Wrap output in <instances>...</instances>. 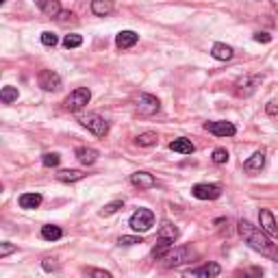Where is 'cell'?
<instances>
[{
    "label": "cell",
    "mask_w": 278,
    "mask_h": 278,
    "mask_svg": "<svg viewBox=\"0 0 278 278\" xmlns=\"http://www.w3.org/2000/svg\"><path fill=\"white\" fill-rule=\"evenodd\" d=\"M239 233H241L243 239L248 241V246L252 250H257V252H261V255H265L269 259H278V248L267 239V233L263 231V228L252 226L248 219H239Z\"/></svg>",
    "instance_id": "obj_1"
},
{
    "label": "cell",
    "mask_w": 278,
    "mask_h": 278,
    "mask_svg": "<svg viewBox=\"0 0 278 278\" xmlns=\"http://www.w3.org/2000/svg\"><path fill=\"white\" fill-rule=\"evenodd\" d=\"M89 100H92V92H89L87 87H76L74 92H70V96L63 100V107L68 111H80L85 107V104H89Z\"/></svg>",
    "instance_id": "obj_2"
},
{
    "label": "cell",
    "mask_w": 278,
    "mask_h": 278,
    "mask_svg": "<svg viewBox=\"0 0 278 278\" xmlns=\"http://www.w3.org/2000/svg\"><path fill=\"white\" fill-rule=\"evenodd\" d=\"M80 124H83L89 133H94L96 137H104L109 133V122L104 120L102 116H98V113H87V116H80Z\"/></svg>",
    "instance_id": "obj_3"
},
{
    "label": "cell",
    "mask_w": 278,
    "mask_h": 278,
    "mask_svg": "<svg viewBox=\"0 0 278 278\" xmlns=\"http://www.w3.org/2000/svg\"><path fill=\"white\" fill-rule=\"evenodd\" d=\"M128 224L133 231L137 233H146V231H150V228L154 226V213L150 209H137L133 215H130L128 219Z\"/></svg>",
    "instance_id": "obj_4"
},
{
    "label": "cell",
    "mask_w": 278,
    "mask_h": 278,
    "mask_svg": "<svg viewBox=\"0 0 278 278\" xmlns=\"http://www.w3.org/2000/svg\"><path fill=\"white\" fill-rule=\"evenodd\" d=\"M196 257V252L189 248V246H181V248H172L165 259H163V263H165V267H178L187 263V261H191Z\"/></svg>",
    "instance_id": "obj_5"
},
{
    "label": "cell",
    "mask_w": 278,
    "mask_h": 278,
    "mask_svg": "<svg viewBox=\"0 0 278 278\" xmlns=\"http://www.w3.org/2000/svg\"><path fill=\"white\" fill-rule=\"evenodd\" d=\"M261 80H263V76L261 74H252V76H243L235 83V94L239 98H248L257 92V87L261 85Z\"/></svg>",
    "instance_id": "obj_6"
},
{
    "label": "cell",
    "mask_w": 278,
    "mask_h": 278,
    "mask_svg": "<svg viewBox=\"0 0 278 278\" xmlns=\"http://www.w3.org/2000/svg\"><path fill=\"white\" fill-rule=\"evenodd\" d=\"M137 109L142 116H154V113H159L161 102H159V98L152 96V94H139L137 96Z\"/></svg>",
    "instance_id": "obj_7"
},
{
    "label": "cell",
    "mask_w": 278,
    "mask_h": 278,
    "mask_svg": "<svg viewBox=\"0 0 278 278\" xmlns=\"http://www.w3.org/2000/svg\"><path fill=\"white\" fill-rule=\"evenodd\" d=\"M191 193H193V198H198V200H217L219 196H222V187H219V185H209V183H200V185L191 187Z\"/></svg>",
    "instance_id": "obj_8"
},
{
    "label": "cell",
    "mask_w": 278,
    "mask_h": 278,
    "mask_svg": "<svg viewBox=\"0 0 278 278\" xmlns=\"http://www.w3.org/2000/svg\"><path fill=\"white\" fill-rule=\"evenodd\" d=\"M37 83L46 92H57V89H61V76L52 70H42L37 76Z\"/></svg>",
    "instance_id": "obj_9"
},
{
    "label": "cell",
    "mask_w": 278,
    "mask_h": 278,
    "mask_svg": "<svg viewBox=\"0 0 278 278\" xmlns=\"http://www.w3.org/2000/svg\"><path fill=\"white\" fill-rule=\"evenodd\" d=\"M204 130H209V133H213L217 137H233L237 133V128L233 122H224V120H219V122H204Z\"/></svg>",
    "instance_id": "obj_10"
},
{
    "label": "cell",
    "mask_w": 278,
    "mask_h": 278,
    "mask_svg": "<svg viewBox=\"0 0 278 278\" xmlns=\"http://www.w3.org/2000/svg\"><path fill=\"white\" fill-rule=\"evenodd\" d=\"M219 272H222V267L217 263H207V265H200L196 269L185 272V278H215V276H219Z\"/></svg>",
    "instance_id": "obj_11"
},
{
    "label": "cell",
    "mask_w": 278,
    "mask_h": 278,
    "mask_svg": "<svg viewBox=\"0 0 278 278\" xmlns=\"http://www.w3.org/2000/svg\"><path fill=\"white\" fill-rule=\"evenodd\" d=\"M130 183H133L137 189H152L157 185V178H154L150 172H135L130 174Z\"/></svg>",
    "instance_id": "obj_12"
},
{
    "label": "cell",
    "mask_w": 278,
    "mask_h": 278,
    "mask_svg": "<svg viewBox=\"0 0 278 278\" xmlns=\"http://www.w3.org/2000/svg\"><path fill=\"white\" fill-rule=\"evenodd\" d=\"M259 222H261V228H263L267 235H272V237L278 235V224H276V219H274V215H272V211H269V209H261L259 211Z\"/></svg>",
    "instance_id": "obj_13"
},
{
    "label": "cell",
    "mask_w": 278,
    "mask_h": 278,
    "mask_svg": "<svg viewBox=\"0 0 278 278\" xmlns=\"http://www.w3.org/2000/svg\"><path fill=\"white\" fill-rule=\"evenodd\" d=\"M139 35L135 31H120L116 35V46L120 48V50H126V48H133L137 44Z\"/></svg>",
    "instance_id": "obj_14"
},
{
    "label": "cell",
    "mask_w": 278,
    "mask_h": 278,
    "mask_svg": "<svg viewBox=\"0 0 278 278\" xmlns=\"http://www.w3.org/2000/svg\"><path fill=\"white\" fill-rule=\"evenodd\" d=\"M170 150L172 152H178V154H193L196 146L189 142V139L178 137V139H174V142H170Z\"/></svg>",
    "instance_id": "obj_15"
},
{
    "label": "cell",
    "mask_w": 278,
    "mask_h": 278,
    "mask_svg": "<svg viewBox=\"0 0 278 278\" xmlns=\"http://www.w3.org/2000/svg\"><path fill=\"white\" fill-rule=\"evenodd\" d=\"M233 54H235V50L231 46H226V44H213V48H211V57L213 59H217V61H231L233 59Z\"/></svg>",
    "instance_id": "obj_16"
},
{
    "label": "cell",
    "mask_w": 278,
    "mask_h": 278,
    "mask_svg": "<svg viewBox=\"0 0 278 278\" xmlns=\"http://www.w3.org/2000/svg\"><path fill=\"white\" fill-rule=\"evenodd\" d=\"M263 168H265V152H255L246 163H243V170L250 172V174L252 172H261Z\"/></svg>",
    "instance_id": "obj_17"
},
{
    "label": "cell",
    "mask_w": 278,
    "mask_h": 278,
    "mask_svg": "<svg viewBox=\"0 0 278 278\" xmlns=\"http://www.w3.org/2000/svg\"><path fill=\"white\" fill-rule=\"evenodd\" d=\"M98 150L94 148H85V146H80V148H76V159L83 163V165H94V163L98 161Z\"/></svg>",
    "instance_id": "obj_18"
},
{
    "label": "cell",
    "mask_w": 278,
    "mask_h": 278,
    "mask_svg": "<svg viewBox=\"0 0 278 278\" xmlns=\"http://www.w3.org/2000/svg\"><path fill=\"white\" fill-rule=\"evenodd\" d=\"M113 11V0H92V13L98 18H107Z\"/></svg>",
    "instance_id": "obj_19"
},
{
    "label": "cell",
    "mask_w": 278,
    "mask_h": 278,
    "mask_svg": "<svg viewBox=\"0 0 278 278\" xmlns=\"http://www.w3.org/2000/svg\"><path fill=\"white\" fill-rule=\"evenodd\" d=\"M181 237V231L172 224V222H163L159 228V239H168V241H176Z\"/></svg>",
    "instance_id": "obj_20"
},
{
    "label": "cell",
    "mask_w": 278,
    "mask_h": 278,
    "mask_svg": "<svg viewBox=\"0 0 278 278\" xmlns=\"http://www.w3.org/2000/svg\"><path fill=\"white\" fill-rule=\"evenodd\" d=\"M57 178H59L61 183H76V181H83L85 178V172H80V170H61L59 174H57Z\"/></svg>",
    "instance_id": "obj_21"
},
{
    "label": "cell",
    "mask_w": 278,
    "mask_h": 278,
    "mask_svg": "<svg viewBox=\"0 0 278 278\" xmlns=\"http://www.w3.org/2000/svg\"><path fill=\"white\" fill-rule=\"evenodd\" d=\"M42 196H39V193H22L20 196V207L22 209H37L39 207V204H42Z\"/></svg>",
    "instance_id": "obj_22"
},
{
    "label": "cell",
    "mask_w": 278,
    "mask_h": 278,
    "mask_svg": "<svg viewBox=\"0 0 278 278\" xmlns=\"http://www.w3.org/2000/svg\"><path fill=\"white\" fill-rule=\"evenodd\" d=\"M172 246H174V241H168V239H159L157 241V246H154L152 248V257L154 259H165V255H168V252L172 250Z\"/></svg>",
    "instance_id": "obj_23"
},
{
    "label": "cell",
    "mask_w": 278,
    "mask_h": 278,
    "mask_svg": "<svg viewBox=\"0 0 278 278\" xmlns=\"http://www.w3.org/2000/svg\"><path fill=\"white\" fill-rule=\"evenodd\" d=\"M157 142H159V137H157V133H152V130H146V133H142V135L135 139V144L142 146V148H150V146H157Z\"/></svg>",
    "instance_id": "obj_24"
},
{
    "label": "cell",
    "mask_w": 278,
    "mask_h": 278,
    "mask_svg": "<svg viewBox=\"0 0 278 278\" xmlns=\"http://www.w3.org/2000/svg\"><path fill=\"white\" fill-rule=\"evenodd\" d=\"M42 237L46 241H57V239H61V237H63V231L59 226H54V224H46L42 228Z\"/></svg>",
    "instance_id": "obj_25"
},
{
    "label": "cell",
    "mask_w": 278,
    "mask_h": 278,
    "mask_svg": "<svg viewBox=\"0 0 278 278\" xmlns=\"http://www.w3.org/2000/svg\"><path fill=\"white\" fill-rule=\"evenodd\" d=\"M18 96H20L18 87L7 85V87H3V92H0V100H3V104H11V102L18 100Z\"/></svg>",
    "instance_id": "obj_26"
},
{
    "label": "cell",
    "mask_w": 278,
    "mask_h": 278,
    "mask_svg": "<svg viewBox=\"0 0 278 278\" xmlns=\"http://www.w3.org/2000/svg\"><path fill=\"white\" fill-rule=\"evenodd\" d=\"M42 11L48 15V18H57L61 13V5L59 0H46V5L42 7Z\"/></svg>",
    "instance_id": "obj_27"
},
{
    "label": "cell",
    "mask_w": 278,
    "mask_h": 278,
    "mask_svg": "<svg viewBox=\"0 0 278 278\" xmlns=\"http://www.w3.org/2000/svg\"><path fill=\"white\" fill-rule=\"evenodd\" d=\"M120 209H124V202H122V200H113V202H109V204H104V209L100 211V215H102V217H109V215H113V213H118Z\"/></svg>",
    "instance_id": "obj_28"
},
{
    "label": "cell",
    "mask_w": 278,
    "mask_h": 278,
    "mask_svg": "<svg viewBox=\"0 0 278 278\" xmlns=\"http://www.w3.org/2000/svg\"><path fill=\"white\" fill-rule=\"evenodd\" d=\"M80 44H83V37H80L78 33H70V35L63 37V46L68 48V50H70V48H78Z\"/></svg>",
    "instance_id": "obj_29"
},
{
    "label": "cell",
    "mask_w": 278,
    "mask_h": 278,
    "mask_svg": "<svg viewBox=\"0 0 278 278\" xmlns=\"http://www.w3.org/2000/svg\"><path fill=\"white\" fill-rule=\"evenodd\" d=\"M42 163H44V168H57L61 163V157L57 152H46L42 157Z\"/></svg>",
    "instance_id": "obj_30"
},
{
    "label": "cell",
    "mask_w": 278,
    "mask_h": 278,
    "mask_svg": "<svg viewBox=\"0 0 278 278\" xmlns=\"http://www.w3.org/2000/svg\"><path fill=\"white\" fill-rule=\"evenodd\" d=\"M57 42H59V37H57L52 31H44V33H42V44H44V46H48V48H54V46H57Z\"/></svg>",
    "instance_id": "obj_31"
},
{
    "label": "cell",
    "mask_w": 278,
    "mask_h": 278,
    "mask_svg": "<svg viewBox=\"0 0 278 278\" xmlns=\"http://www.w3.org/2000/svg\"><path fill=\"white\" fill-rule=\"evenodd\" d=\"M211 159H213L215 165H224V163L228 161V152L224 148H215L213 150V157H211Z\"/></svg>",
    "instance_id": "obj_32"
},
{
    "label": "cell",
    "mask_w": 278,
    "mask_h": 278,
    "mask_svg": "<svg viewBox=\"0 0 278 278\" xmlns=\"http://www.w3.org/2000/svg\"><path fill=\"white\" fill-rule=\"evenodd\" d=\"M120 246H135V243H142V237H135V235H122L118 239Z\"/></svg>",
    "instance_id": "obj_33"
},
{
    "label": "cell",
    "mask_w": 278,
    "mask_h": 278,
    "mask_svg": "<svg viewBox=\"0 0 278 278\" xmlns=\"http://www.w3.org/2000/svg\"><path fill=\"white\" fill-rule=\"evenodd\" d=\"M15 250H18V248H15L13 243H9V241H3V243H0V259H5V257L13 255Z\"/></svg>",
    "instance_id": "obj_34"
},
{
    "label": "cell",
    "mask_w": 278,
    "mask_h": 278,
    "mask_svg": "<svg viewBox=\"0 0 278 278\" xmlns=\"http://www.w3.org/2000/svg\"><path fill=\"white\" fill-rule=\"evenodd\" d=\"M42 267L46 269V272H57V269H59V261L48 257V259H44V261H42Z\"/></svg>",
    "instance_id": "obj_35"
},
{
    "label": "cell",
    "mask_w": 278,
    "mask_h": 278,
    "mask_svg": "<svg viewBox=\"0 0 278 278\" xmlns=\"http://www.w3.org/2000/svg\"><path fill=\"white\" fill-rule=\"evenodd\" d=\"M87 274L92 276V278H113L109 272H104V269H98V267H89Z\"/></svg>",
    "instance_id": "obj_36"
},
{
    "label": "cell",
    "mask_w": 278,
    "mask_h": 278,
    "mask_svg": "<svg viewBox=\"0 0 278 278\" xmlns=\"http://www.w3.org/2000/svg\"><path fill=\"white\" fill-rule=\"evenodd\" d=\"M243 278H263V269L261 267H250L243 272Z\"/></svg>",
    "instance_id": "obj_37"
},
{
    "label": "cell",
    "mask_w": 278,
    "mask_h": 278,
    "mask_svg": "<svg viewBox=\"0 0 278 278\" xmlns=\"http://www.w3.org/2000/svg\"><path fill=\"white\" fill-rule=\"evenodd\" d=\"M255 42H259V44H269V42H272V35H269V33H255Z\"/></svg>",
    "instance_id": "obj_38"
},
{
    "label": "cell",
    "mask_w": 278,
    "mask_h": 278,
    "mask_svg": "<svg viewBox=\"0 0 278 278\" xmlns=\"http://www.w3.org/2000/svg\"><path fill=\"white\" fill-rule=\"evenodd\" d=\"M57 20H59L61 24H68V22L74 20V13H72V11H61L59 15H57Z\"/></svg>",
    "instance_id": "obj_39"
},
{
    "label": "cell",
    "mask_w": 278,
    "mask_h": 278,
    "mask_svg": "<svg viewBox=\"0 0 278 278\" xmlns=\"http://www.w3.org/2000/svg\"><path fill=\"white\" fill-rule=\"evenodd\" d=\"M265 111H267V116H278V100H272V102H267Z\"/></svg>",
    "instance_id": "obj_40"
},
{
    "label": "cell",
    "mask_w": 278,
    "mask_h": 278,
    "mask_svg": "<svg viewBox=\"0 0 278 278\" xmlns=\"http://www.w3.org/2000/svg\"><path fill=\"white\" fill-rule=\"evenodd\" d=\"M35 5H37V7H39V9H42V7H44V5H46V0H35Z\"/></svg>",
    "instance_id": "obj_41"
},
{
    "label": "cell",
    "mask_w": 278,
    "mask_h": 278,
    "mask_svg": "<svg viewBox=\"0 0 278 278\" xmlns=\"http://www.w3.org/2000/svg\"><path fill=\"white\" fill-rule=\"evenodd\" d=\"M272 3H274V5H276V7H278V0H272Z\"/></svg>",
    "instance_id": "obj_42"
},
{
    "label": "cell",
    "mask_w": 278,
    "mask_h": 278,
    "mask_svg": "<svg viewBox=\"0 0 278 278\" xmlns=\"http://www.w3.org/2000/svg\"><path fill=\"white\" fill-rule=\"evenodd\" d=\"M0 3H7V0H0Z\"/></svg>",
    "instance_id": "obj_43"
}]
</instances>
